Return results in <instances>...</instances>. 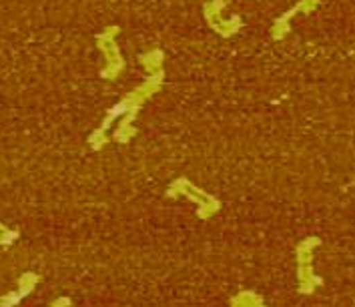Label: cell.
I'll return each instance as SVG.
<instances>
[{
  "label": "cell",
  "mask_w": 355,
  "mask_h": 307,
  "mask_svg": "<svg viewBox=\"0 0 355 307\" xmlns=\"http://www.w3.org/2000/svg\"><path fill=\"white\" fill-rule=\"evenodd\" d=\"M227 6V0H211L205 4V20L207 24L223 39H231L235 37L241 26H243V20L241 17H231L229 20L223 19V8Z\"/></svg>",
  "instance_id": "cell-2"
},
{
  "label": "cell",
  "mask_w": 355,
  "mask_h": 307,
  "mask_svg": "<svg viewBox=\"0 0 355 307\" xmlns=\"http://www.w3.org/2000/svg\"><path fill=\"white\" fill-rule=\"evenodd\" d=\"M163 80H165V71L161 69V71L153 73V75H150V77L147 78L139 89L131 91V93L125 96L116 107H112L111 111H109V115H107L105 123H103L101 133H105V131L109 129V125H111L114 116H119L121 113H127L125 121H123V125H121V131H119V141H127V139H131L132 134H135V129L131 127V123L135 121L137 113H139L141 105H143L150 95H155V93L163 87Z\"/></svg>",
  "instance_id": "cell-1"
},
{
  "label": "cell",
  "mask_w": 355,
  "mask_h": 307,
  "mask_svg": "<svg viewBox=\"0 0 355 307\" xmlns=\"http://www.w3.org/2000/svg\"><path fill=\"white\" fill-rule=\"evenodd\" d=\"M121 33V28L119 26H109L101 37H98V49L105 53V57H107V67H105V71H103V77L107 78V80H112V78H116L121 73H123V69H125V60L121 57V51H119V46H116V42H114V37Z\"/></svg>",
  "instance_id": "cell-3"
},
{
  "label": "cell",
  "mask_w": 355,
  "mask_h": 307,
  "mask_svg": "<svg viewBox=\"0 0 355 307\" xmlns=\"http://www.w3.org/2000/svg\"><path fill=\"white\" fill-rule=\"evenodd\" d=\"M141 64L145 67V71L147 73H157V71H161L163 69V62H165V53L161 51V49H153L149 53H145V55H141Z\"/></svg>",
  "instance_id": "cell-5"
},
{
  "label": "cell",
  "mask_w": 355,
  "mask_h": 307,
  "mask_svg": "<svg viewBox=\"0 0 355 307\" xmlns=\"http://www.w3.org/2000/svg\"><path fill=\"white\" fill-rule=\"evenodd\" d=\"M319 4H321V0H297L289 10H285L281 17L275 19V22H273V28H271V39L273 40L285 39V37H287V33H289V22H291V19H295L300 12H313Z\"/></svg>",
  "instance_id": "cell-4"
}]
</instances>
